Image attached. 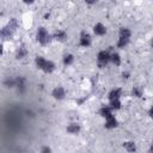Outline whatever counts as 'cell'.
<instances>
[{
  "label": "cell",
  "mask_w": 153,
  "mask_h": 153,
  "mask_svg": "<svg viewBox=\"0 0 153 153\" xmlns=\"http://www.w3.org/2000/svg\"><path fill=\"white\" fill-rule=\"evenodd\" d=\"M36 38H37V41L41 43V44H48L49 42H50V39H51V36H50V33L47 31V29L45 27H38L37 29V32H36Z\"/></svg>",
  "instance_id": "6da1fadb"
},
{
  "label": "cell",
  "mask_w": 153,
  "mask_h": 153,
  "mask_svg": "<svg viewBox=\"0 0 153 153\" xmlns=\"http://www.w3.org/2000/svg\"><path fill=\"white\" fill-rule=\"evenodd\" d=\"M110 57H111V53H109V50H100L97 54V62L98 66L102 68L104 66H106L110 62Z\"/></svg>",
  "instance_id": "7a4b0ae2"
},
{
  "label": "cell",
  "mask_w": 153,
  "mask_h": 153,
  "mask_svg": "<svg viewBox=\"0 0 153 153\" xmlns=\"http://www.w3.org/2000/svg\"><path fill=\"white\" fill-rule=\"evenodd\" d=\"M92 43V38H91V35L87 33V32H81L80 33V37H79V44L84 48H87L90 47Z\"/></svg>",
  "instance_id": "3957f363"
},
{
  "label": "cell",
  "mask_w": 153,
  "mask_h": 153,
  "mask_svg": "<svg viewBox=\"0 0 153 153\" xmlns=\"http://www.w3.org/2000/svg\"><path fill=\"white\" fill-rule=\"evenodd\" d=\"M51 96L56 100H62L66 97V90L62 86H57L51 91Z\"/></svg>",
  "instance_id": "277c9868"
},
{
  "label": "cell",
  "mask_w": 153,
  "mask_h": 153,
  "mask_svg": "<svg viewBox=\"0 0 153 153\" xmlns=\"http://www.w3.org/2000/svg\"><path fill=\"white\" fill-rule=\"evenodd\" d=\"M117 124H118V121H117V118H116L114 115L110 116V117H106V118H105L104 127H105L106 129H114V128L117 127Z\"/></svg>",
  "instance_id": "5b68a950"
},
{
  "label": "cell",
  "mask_w": 153,
  "mask_h": 153,
  "mask_svg": "<svg viewBox=\"0 0 153 153\" xmlns=\"http://www.w3.org/2000/svg\"><path fill=\"white\" fill-rule=\"evenodd\" d=\"M93 32L97 36H104L106 33V26L104 24H102V23H97L93 26Z\"/></svg>",
  "instance_id": "8992f818"
},
{
  "label": "cell",
  "mask_w": 153,
  "mask_h": 153,
  "mask_svg": "<svg viewBox=\"0 0 153 153\" xmlns=\"http://www.w3.org/2000/svg\"><path fill=\"white\" fill-rule=\"evenodd\" d=\"M112 112H114V109H112L110 105H104V106H102V108L99 109V115H100L102 117H104V118L112 116V115H114Z\"/></svg>",
  "instance_id": "52a82bcc"
},
{
  "label": "cell",
  "mask_w": 153,
  "mask_h": 153,
  "mask_svg": "<svg viewBox=\"0 0 153 153\" xmlns=\"http://www.w3.org/2000/svg\"><path fill=\"white\" fill-rule=\"evenodd\" d=\"M67 37L68 36H67V32L65 30H56L53 35V38L56 39L57 42H65L67 39Z\"/></svg>",
  "instance_id": "ba28073f"
},
{
  "label": "cell",
  "mask_w": 153,
  "mask_h": 153,
  "mask_svg": "<svg viewBox=\"0 0 153 153\" xmlns=\"http://www.w3.org/2000/svg\"><path fill=\"white\" fill-rule=\"evenodd\" d=\"M121 96H122V90L116 87V88H112L109 93H108V99L109 100H114V99H121Z\"/></svg>",
  "instance_id": "9c48e42d"
},
{
  "label": "cell",
  "mask_w": 153,
  "mask_h": 153,
  "mask_svg": "<svg viewBox=\"0 0 153 153\" xmlns=\"http://www.w3.org/2000/svg\"><path fill=\"white\" fill-rule=\"evenodd\" d=\"M80 129H81V127H80V124L79 123H69L68 126H67V128H66V130H67V133H69V134H73V135H75V134H78L79 131H80Z\"/></svg>",
  "instance_id": "30bf717a"
},
{
  "label": "cell",
  "mask_w": 153,
  "mask_h": 153,
  "mask_svg": "<svg viewBox=\"0 0 153 153\" xmlns=\"http://www.w3.org/2000/svg\"><path fill=\"white\" fill-rule=\"evenodd\" d=\"M41 71H43L44 73H48V74H49V73H53V72L55 71V63H54L53 61H50V60H47Z\"/></svg>",
  "instance_id": "8fae6325"
},
{
  "label": "cell",
  "mask_w": 153,
  "mask_h": 153,
  "mask_svg": "<svg viewBox=\"0 0 153 153\" xmlns=\"http://www.w3.org/2000/svg\"><path fill=\"white\" fill-rule=\"evenodd\" d=\"M26 55H27V50H26L25 45H20V47L17 48V50H16V57H17L18 60L24 59Z\"/></svg>",
  "instance_id": "7c38bea8"
},
{
  "label": "cell",
  "mask_w": 153,
  "mask_h": 153,
  "mask_svg": "<svg viewBox=\"0 0 153 153\" xmlns=\"http://www.w3.org/2000/svg\"><path fill=\"white\" fill-rule=\"evenodd\" d=\"M13 33H14V31L12 29H10L7 25L1 30V36H2L4 39H11V37L13 36Z\"/></svg>",
  "instance_id": "4fadbf2b"
},
{
  "label": "cell",
  "mask_w": 153,
  "mask_h": 153,
  "mask_svg": "<svg viewBox=\"0 0 153 153\" xmlns=\"http://www.w3.org/2000/svg\"><path fill=\"white\" fill-rule=\"evenodd\" d=\"M25 86H26V80H25V78H23V76H17V78H16V87H17L19 91H23V90H25Z\"/></svg>",
  "instance_id": "5bb4252c"
},
{
  "label": "cell",
  "mask_w": 153,
  "mask_h": 153,
  "mask_svg": "<svg viewBox=\"0 0 153 153\" xmlns=\"http://www.w3.org/2000/svg\"><path fill=\"white\" fill-rule=\"evenodd\" d=\"M129 42H130V38H126V37H118V39H117V48L123 49V48H126V47L129 44Z\"/></svg>",
  "instance_id": "9a60e30c"
},
{
  "label": "cell",
  "mask_w": 153,
  "mask_h": 153,
  "mask_svg": "<svg viewBox=\"0 0 153 153\" xmlns=\"http://www.w3.org/2000/svg\"><path fill=\"white\" fill-rule=\"evenodd\" d=\"M62 62H63V65L65 66H71L73 62H74V56H73V54H65L63 55V57H62Z\"/></svg>",
  "instance_id": "2e32d148"
},
{
  "label": "cell",
  "mask_w": 153,
  "mask_h": 153,
  "mask_svg": "<svg viewBox=\"0 0 153 153\" xmlns=\"http://www.w3.org/2000/svg\"><path fill=\"white\" fill-rule=\"evenodd\" d=\"M110 62L114 63L115 66H120L121 65V56H120V54L118 53H111Z\"/></svg>",
  "instance_id": "e0dca14e"
},
{
  "label": "cell",
  "mask_w": 153,
  "mask_h": 153,
  "mask_svg": "<svg viewBox=\"0 0 153 153\" xmlns=\"http://www.w3.org/2000/svg\"><path fill=\"white\" fill-rule=\"evenodd\" d=\"M123 147H124V149L128 151V152H134V151H136V145H135V142H133V141H126V142H123Z\"/></svg>",
  "instance_id": "ac0fdd59"
},
{
  "label": "cell",
  "mask_w": 153,
  "mask_h": 153,
  "mask_svg": "<svg viewBox=\"0 0 153 153\" xmlns=\"http://www.w3.org/2000/svg\"><path fill=\"white\" fill-rule=\"evenodd\" d=\"M120 37H126V38H130L131 36V31L128 29V27H121L120 29V32H118Z\"/></svg>",
  "instance_id": "d6986e66"
},
{
  "label": "cell",
  "mask_w": 153,
  "mask_h": 153,
  "mask_svg": "<svg viewBox=\"0 0 153 153\" xmlns=\"http://www.w3.org/2000/svg\"><path fill=\"white\" fill-rule=\"evenodd\" d=\"M109 105L114 109V110H120L122 108V103H121V99H114V100H109Z\"/></svg>",
  "instance_id": "ffe728a7"
},
{
  "label": "cell",
  "mask_w": 153,
  "mask_h": 153,
  "mask_svg": "<svg viewBox=\"0 0 153 153\" xmlns=\"http://www.w3.org/2000/svg\"><path fill=\"white\" fill-rule=\"evenodd\" d=\"M131 96L136 97V98H140L142 96V88L139 87V86H134L133 90H131Z\"/></svg>",
  "instance_id": "44dd1931"
},
{
  "label": "cell",
  "mask_w": 153,
  "mask_h": 153,
  "mask_svg": "<svg viewBox=\"0 0 153 153\" xmlns=\"http://www.w3.org/2000/svg\"><path fill=\"white\" fill-rule=\"evenodd\" d=\"M41 152H43V153H48V152H51V148H49V147H43V148L41 149Z\"/></svg>",
  "instance_id": "7402d4cb"
},
{
  "label": "cell",
  "mask_w": 153,
  "mask_h": 153,
  "mask_svg": "<svg viewBox=\"0 0 153 153\" xmlns=\"http://www.w3.org/2000/svg\"><path fill=\"white\" fill-rule=\"evenodd\" d=\"M97 1H98V0H85V2H86L87 5H94Z\"/></svg>",
  "instance_id": "603a6c76"
},
{
  "label": "cell",
  "mask_w": 153,
  "mask_h": 153,
  "mask_svg": "<svg viewBox=\"0 0 153 153\" xmlns=\"http://www.w3.org/2000/svg\"><path fill=\"white\" fill-rule=\"evenodd\" d=\"M148 115H149V116L153 118V105H152V106H151V109L148 110Z\"/></svg>",
  "instance_id": "cb8c5ba5"
},
{
  "label": "cell",
  "mask_w": 153,
  "mask_h": 153,
  "mask_svg": "<svg viewBox=\"0 0 153 153\" xmlns=\"http://www.w3.org/2000/svg\"><path fill=\"white\" fill-rule=\"evenodd\" d=\"M35 0H23V2L24 4H26V5H30V4H32Z\"/></svg>",
  "instance_id": "d4e9b609"
},
{
  "label": "cell",
  "mask_w": 153,
  "mask_h": 153,
  "mask_svg": "<svg viewBox=\"0 0 153 153\" xmlns=\"http://www.w3.org/2000/svg\"><path fill=\"white\" fill-rule=\"evenodd\" d=\"M149 151H151V152H153V142H152V145H151V148H149Z\"/></svg>",
  "instance_id": "484cf974"
},
{
  "label": "cell",
  "mask_w": 153,
  "mask_h": 153,
  "mask_svg": "<svg viewBox=\"0 0 153 153\" xmlns=\"http://www.w3.org/2000/svg\"><path fill=\"white\" fill-rule=\"evenodd\" d=\"M151 47L153 48V37H152V39H151Z\"/></svg>",
  "instance_id": "4316f807"
}]
</instances>
